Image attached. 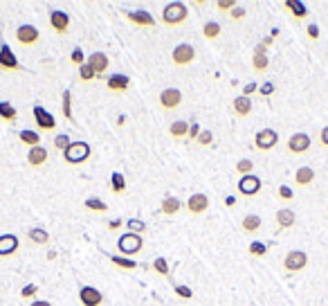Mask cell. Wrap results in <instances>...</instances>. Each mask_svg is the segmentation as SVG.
<instances>
[{
    "instance_id": "obj_1",
    "label": "cell",
    "mask_w": 328,
    "mask_h": 306,
    "mask_svg": "<svg viewBox=\"0 0 328 306\" xmlns=\"http://www.w3.org/2000/svg\"><path fill=\"white\" fill-rule=\"evenodd\" d=\"M189 18V7L185 3H169L162 9V23L164 25H182Z\"/></svg>"
},
{
    "instance_id": "obj_2",
    "label": "cell",
    "mask_w": 328,
    "mask_h": 306,
    "mask_svg": "<svg viewBox=\"0 0 328 306\" xmlns=\"http://www.w3.org/2000/svg\"><path fill=\"white\" fill-rule=\"evenodd\" d=\"M92 155V149H90V144L88 142H72L70 147H67V151L63 153V158H65V162L67 164H83L88 158Z\"/></svg>"
},
{
    "instance_id": "obj_3",
    "label": "cell",
    "mask_w": 328,
    "mask_h": 306,
    "mask_svg": "<svg viewBox=\"0 0 328 306\" xmlns=\"http://www.w3.org/2000/svg\"><path fill=\"white\" fill-rule=\"evenodd\" d=\"M142 246H144V239L139 236V234H133V232H128V234L119 236V241H117V248H119V252H122L124 257L137 255V252L142 250Z\"/></svg>"
},
{
    "instance_id": "obj_4",
    "label": "cell",
    "mask_w": 328,
    "mask_h": 306,
    "mask_svg": "<svg viewBox=\"0 0 328 306\" xmlns=\"http://www.w3.org/2000/svg\"><path fill=\"white\" fill-rule=\"evenodd\" d=\"M306 266H308V255L304 250H293L283 259V268L288 273H301Z\"/></svg>"
},
{
    "instance_id": "obj_5",
    "label": "cell",
    "mask_w": 328,
    "mask_h": 306,
    "mask_svg": "<svg viewBox=\"0 0 328 306\" xmlns=\"http://www.w3.org/2000/svg\"><path fill=\"white\" fill-rule=\"evenodd\" d=\"M158 101L164 111H173V108H178L182 104V92L178 90V88H164V90L160 92Z\"/></svg>"
},
{
    "instance_id": "obj_6",
    "label": "cell",
    "mask_w": 328,
    "mask_h": 306,
    "mask_svg": "<svg viewBox=\"0 0 328 306\" xmlns=\"http://www.w3.org/2000/svg\"><path fill=\"white\" fill-rule=\"evenodd\" d=\"M238 191H241L243 196H247V198L257 196L259 191H261V178H259V176H254V174L241 176V180H238Z\"/></svg>"
},
{
    "instance_id": "obj_7",
    "label": "cell",
    "mask_w": 328,
    "mask_h": 306,
    "mask_svg": "<svg viewBox=\"0 0 328 306\" xmlns=\"http://www.w3.org/2000/svg\"><path fill=\"white\" fill-rule=\"evenodd\" d=\"M277 142H279V135H277V131H272V128H263V131H259L257 135H254V144H257V149H261V151L274 149Z\"/></svg>"
},
{
    "instance_id": "obj_8",
    "label": "cell",
    "mask_w": 328,
    "mask_h": 306,
    "mask_svg": "<svg viewBox=\"0 0 328 306\" xmlns=\"http://www.w3.org/2000/svg\"><path fill=\"white\" fill-rule=\"evenodd\" d=\"M171 59H173L175 65H189L196 61V50L191 48V45L182 43L178 48H173V54H171Z\"/></svg>"
},
{
    "instance_id": "obj_9",
    "label": "cell",
    "mask_w": 328,
    "mask_h": 306,
    "mask_svg": "<svg viewBox=\"0 0 328 306\" xmlns=\"http://www.w3.org/2000/svg\"><path fill=\"white\" fill-rule=\"evenodd\" d=\"M34 122L39 124V128L41 131H54L56 128V119L52 113H48L43 106H34Z\"/></svg>"
},
{
    "instance_id": "obj_10",
    "label": "cell",
    "mask_w": 328,
    "mask_h": 306,
    "mask_svg": "<svg viewBox=\"0 0 328 306\" xmlns=\"http://www.w3.org/2000/svg\"><path fill=\"white\" fill-rule=\"evenodd\" d=\"M310 147H312V142H310L308 133H295V135L288 140V151L290 153H297V155L306 153Z\"/></svg>"
},
{
    "instance_id": "obj_11",
    "label": "cell",
    "mask_w": 328,
    "mask_h": 306,
    "mask_svg": "<svg viewBox=\"0 0 328 306\" xmlns=\"http://www.w3.org/2000/svg\"><path fill=\"white\" fill-rule=\"evenodd\" d=\"M50 27L54 29L56 34H65L67 27H70V16H67L65 12L52 9V12H50Z\"/></svg>"
},
{
    "instance_id": "obj_12",
    "label": "cell",
    "mask_w": 328,
    "mask_h": 306,
    "mask_svg": "<svg viewBox=\"0 0 328 306\" xmlns=\"http://www.w3.org/2000/svg\"><path fill=\"white\" fill-rule=\"evenodd\" d=\"M16 39H18L20 45H34V43H39L41 34L34 25H20L18 32H16Z\"/></svg>"
},
{
    "instance_id": "obj_13",
    "label": "cell",
    "mask_w": 328,
    "mask_h": 306,
    "mask_svg": "<svg viewBox=\"0 0 328 306\" xmlns=\"http://www.w3.org/2000/svg\"><path fill=\"white\" fill-rule=\"evenodd\" d=\"M187 210L191 214H205L209 210V198L205 194H191L189 200H187Z\"/></svg>"
},
{
    "instance_id": "obj_14",
    "label": "cell",
    "mask_w": 328,
    "mask_h": 306,
    "mask_svg": "<svg viewBox=\"0 0 328 306\" xmlns=\"http://www.w3.org/2000/svg\"><path fill=\"white\" fill-rule=\"evenodd\" d=\"M79 299H81L83 306H101L103 295L99 293L97 288H92V286H83L79 290Z\"/></svg>"
},
{
    "instance_id": "obj_15",
    "label": "cell",
    "mask_w": 328,
    "mask_h": 306,
    "mask_svg": "<svg viewBox=\"0 0 328 306\" xmlns=\"http://www.w3.org/2000/svg\"><path fill=\"white\" fill-rule=\"evenodd\" d=\"M18 248H20L18 236H14V234H3V236H0V257L16 255Z\"/></svg>"
},
{
    "instance_id": "obj_16",
    "label": "cell",
    "mask_w": 328,
    "mask_h": 306,
    "mask_svg": "<svg viewBox=\"0 0 328 306\" xmlns=\"http://www.w3.org/2000/svg\"><path fill=\"white\" fill-rule=\"evenodd\" d=\"M86 63H88V65H92V70H95V72H97V77H99V75H103V72L108 70L111 61H108V56L103 54V52H92V54L88 56Z\"/></svg>"
},
{
    "instance_id": "obj_17",
    "label": "cell",
    "mask_w": 328,
    "mask_h": 306,
    "mask_svg": "<svg viewBox=\"0 0 328 306\" xmlns=\"http://www.w3.org/2000/svg\"><path fill=\"white\" fill-rule=\"evenodd\" d=\"M106 86L111 92H126L131 88V79L126 75H111L106 79Z\"/></svg>"
},
{
    "instance_id": "obj_18",
    "label": "cell",
    "mask_w": 328,
    "mask_h": 306,
    "mask_svg": "<svg viewBox=\"0 0 328 306\" xmlns=\"http://www.w3.org/2000/svg\"><path fill=\"white\" fill-rule=\"evenodd\" d=\"M252 65H254V70H257V72H265V70H268V65H270V61H268V48H263V45H257V48H254Z\"/></svg>"
},
{
    "instance_id": "obj_19",
    "label": "cell",
    "mask_w": 328,
    "mask_h": 306,
    "mask_svg": "<svg viewBox=\"0 0 328 306\" xmlns=\"http://www.w3.org/2000/svg\"><path fill=\"white\" fill-rule=\"evenodd\" d=\"M124 16L135 25H142V27H153L155 25L153 16H151L149 12H142V9H137V12H124Z\"/></svg>"
},
{
    "instance_id": "obj_20",
    "label": "cell",
    "mask_w": 328,
    "mask_h": 306,
    "mask_svg": "<svg viewBox=\"0 0 328 306\" xmlns=\"http://www.w3.org/2000/svg\"><path fill=\"white\" fill-rule=\"evenodd\" d=\"M0 65L5 70H18V59L14 56L9 45H0Z\"/></svg>"
},
{
    "instance_id": "obj_21",
    "label": "cell",
    "mask_w": 328,
    "mask_h": 306,
    "mask_svg": "<svg viewBox=\"0 0 328 306\" xmlns=\"http://www.w3.org/2000/svg\"><path fill=\"white\" fill-rule=\"evenodd\" d=\"M180 210H182V200L180 198H175V196H164L162 205H160V212H162V214L175 216Z\"/></svg>"
},
{
    "instance_id": "obj_22",
    "label": "cell",
    "mask_w": 328,
    "mask_h": 306,
    "mask_svg": "<svg viewBox=\"0 0 328 306\" xmlns=\"http://www.w3.org/2000/svg\"><path fill=\"white\" fill-rule=\"evenodd\" d=\"M27 162H29V167H43V164L48 162V151H45L43 147H34V149H29V153H27Z\"/></svg>"
},
{
    "instance_id": "obj_23",
    "label": "cell",
    "mask_w": 328,
    "mask_h": 306,
    "mask_svg": "<svg viewBox=\"0 0 328 306\" xmlns=\"http://www.w3.org/2000/svg\"><path fill=\"white\" fill-rule=\"evenodd\" d=\"M232 111L236 113L238 117H247L249 113H252V99H249V97H236V99H234V104H232Z\"/></svg>"
},
{
    "instance_id": "obj_24",
    "label": "cell",
    "mask_w": 328,
    "mask_h": 306,
    "mask_svg": "<svg viewBox=\"0 0 328 306\" xmlns=\"http://www.w3.org/2000/svg\"><path fill=\"white\" fill-rule=\"evenodd\" d=\"M285 9H290L293 12V16L297 18V20H304L306 16H308V7H306L301 0H285Z\"/></svg>"
},
{
    "instance_id": "obj_25",
    "label": "cell",
    "mask_w": 328,
    "mask_h": 306,
    "mask_svg": "<svg viewBox=\"0 0 328 306\" xmlns=\"http://www.w3.org/2000/svg\"><path fill=\"white\" fill-rule=\"evenodd\" d=\"M315 180V171L310 167H299L295 174V183L299 185V187H308V185Z\"/></svg>"
},
{
    "instance_id": "obj_26",
    "label": "cell",
    "mask_w": 328,
    "mask_h": 306,
    "mask_svg": "<svg viewBox=\"0 0 328 306\" xmlns=\"http://www.w3.org/2000/svg\"><path fill=\"white\" fill-rule=\"evenodd\" d=\"M277 223H279L281 230H290V227H293L295 223H297L295 212L293 210H279L277 212Z\"/></svg>"
},
{
    "instance_id": "obj_27",
    "label": "cell",
    "mask_w": 328,
    "mask_h": 306,
    "mask_svg": "<svg viewBox=\"0 0 328 306\" xmlns=\"http://www.w3.org/2000/svg\"><path fill=\"white\" fill-rule=\"evenodd\" d=\"M261 225H263V221H261V216H257V214H247L245 219H243V223H241V227L247 232V234L259 232L261 230Z\"/></svg>"
},
{
    "instance_id": "obj_28",
    "label": "cell",
    "mask_w": 328,
    "mask_h": 306,
    "mask_svg": "<svg viewBox=\"0 0 328 306\" xmlns=\"http://www.w3.org/2000/svg\"><path fill=\"white\" fill-rule=\"evenodd\" d=\"M169 133H171V138H175V140L187 138L189 135V124H187L185 119H175V122L169 126Z\"/></svg>"
},
{
    "instance_id": "obj_29",
    "label": "cell",
    "mask_w": 328,
    "mask_h": 306,
    "mask_svg": "<svg viewBox=\"0 0 328 306\" xmlns=\"http://www.w3.org/2000/svg\"><path fill=\"white\" fill-rule=\"evenodd\" d=\"M18 138H20V142L27 144L29 149L41 147V135H39L36 131H29V128H25V131H20V133H18Z\"/></svg>"
},
{
    "instance_id": "obj_30",
    "label": "cell",
    "mask_w": 328,
    "mask_h": 306,
    "mask_svg": "<svg viewBox=\"0 0 328 306\" xmlns=\"http://www.w3.org/2000/svg\"><path fill=\"white\" fill-rule=\"evenodd\" d=\"M27 236L32 243H36V246H48V241H50V234L43 230V227H32Z\"/></svg>"
},
{
    "instance_id": "obj_31",
    "label": "cell",
    "mask_w": 328,
    "mask_h": 306,
    "mask_svg": "<svg viewBox=\"0 0 328 306\" xmlns=\"http://www.w3.org/2000/svg\"><path fill=\"white\" fill-rule=\"evenodd\" d=\"M221 25L216 23V20H209V23H205V27H202V34H205L207 41H216L218 36H221Z\"/></svg>"
},
{
    "instance_id": "obj_32",
    "label": "cell",
    "mask_w": 328,
    "mask_h": 306,
    "mask_svg": "<svg viewBox=\"0 0 328 306\" xmlns=\"http://www.w3.org/2000/svg\"><path fill=\"white\" fill-rule=\"evenodd\" d=\"M0 117H3L5 122H14V119L18 117V111L9 101H0Z\"/></svg>"
},
{
    "instance_id": "obj_33",
    "label": "cell",
    "mask_w": 328,
    "mask_h": 306,
    "mask_svg": "<svg viewBox=\"0 0 328 306\" xmlns=\"http://www.w3.org/2000/svg\"><path fill=\"white\" fill-rule=\"evenodd\" d=\"M111 189L113 194H124L126 191V180L122 174H111Z\"/></svg>"
},
{
    "instance_id": "obj_34",
    "label": "cell",
    "mask_w": 328,
    "mask_h": 306,
    "mask_svg": "<svg viewBox=\"0 0 328 306\" xmlns=\"http://www.w3.org/2000/svg\"><path fill=\"white\" fill-rule=\"evenodd\" d=\"M86 210H90V212H97V214H103V212L108 210V205L103 203V200H99V198H86Z\"/></svg>"
},
{
    "instance_id": "obj_35",
    "label": "cell",
    "mask_w": 328,
    "mask_h": 306,
    "mask_svg": "<svg viewBox=\"0 0 328 306\" xmlns=\"http://www.w3.org/2000/svg\"><path fill=\"white\" fill-rule=\"evenodd\" d=\"M111 263H115L117 268H124V270H135L137 268V263L131 261L128 257H111Z\"/></svg>"
},
{
    "instance_id": "obj_36",
    "label": "cell",
    "mask_w": 328,
    "mask_h": 306,
    "mask_svg": "<svg viewBox=\"0 0 328 306\" xmlns=\"http://www.w3.org/2000/svg\"><path fill=\"white\" fill-rule=\"evenodd\" d=\"M236 174H243V176L254 174V162H252V160H247V158L238 160V162H236Z\"/></svg>"
},
{
    "instance_id": "obj_37",
    "label": "cell",
    "mask_w": 328,
    "mask_h": 306,
    "mask_svg": "<svg viewBox=\"0 0 328 306\" xmlns=\"http://www.w3.org/2000/svg\"><path fill=\"white\" fill-rule=\"evenodd\" d=\"M72 144V140H70V135H65V133H61V135H56L54 138V149L56 151H67V147Z\"/></svg>"
},
{
    "instance_id": "obj_38",
    "label": "cell",
    "mask_w": 328,
    "mask_h": 306,
    "mask_svg": "<svg viewBox=\"0 0 328 306\" xmlns=\"http://www.w3.org/2000/svg\"><path fill=\"white\" fill-rule=\"evenodd\" d=\"M63 115H65V119H75L72 117V92L70 90H63Z\"/></svg>"
},
{
    "instance_id": "obj_39",
    "label": "cell",
    "mask_w": 328,
    "mask_h": 306,
    "mask_svg": "<svg viewBox=\"0 0 328 306\" xmlns=\"http://www.w3.org/2000/svg\"><path fill=\"white\" fill-rule=\"evenodd\" d=\"M265 252H268V246L261 241H254V243H249V255L252 257H265Z\"/></svg>"
},
{
    "instance_id": "obj_40",
    "label": "cell",
    "mask_w": 328,
    "mask_h": 306,
    "mask_svg": "<svg viewBox=\"0 0 328 306\" xmlns=\"http://www.w3.org/2000/svg\"><path fill=\"white\" fill-rule=\"evenodd\" d=\"M79 77H81V81H92V79H97V72L92 70V65L83 63L79 68Z\"/></svg>"
},
{
    "instance_id": "obj_41",
    "label": "cell",
    "mask_w": 328,
    "mask_h": 306,
    "mask_svg": "<svg viewBox=\"0 0 328 306\" xmlns=\"http://www.w3.org/2000/svg\"><path fill=\"white\" fill-rule=\"evenodd\" d=\"M153 268H155V273H158V275H164V277L169 275V261H166L164 257H158V259H155V261H153Z\"/></svg>"
},
{
    "instance_id": "obj_42",
    "label": "cell",
    "mask_w": 328,
    "mask_h": 306,
    "mask_svg": "<svg viewBox=\"0 0 328 306\" xmlns=\"http://www.w3.org/2000/svg\"><path fill=\"white\" fill-rule=\"evenodd\" d=\"M126 227H128V230H133V234H139V232L147 230V223H142V221H137V219H128Z\"/></svg>"
},
{
    "instance_id": "obj_43",
    "label": "cell",
    "mask_w": 328,
    "mask_h": 306,
    "mask_svg": "<svg viewBox=\"0 0 328 306\" xmlns=\"http://www.w3.org/2000/svg\"><path fill=\"white\" fill-rule=\"evenodd\" d=\"M213 142V133L211 131H200V135H198V144L200 147H209Z\"/></svg>"
},
{
    "instance_id": "obj_44",
    "label": "cell",
    "mask_w": 328,
    "mask_h": 306,
    "mask_svg": "<svg viewBox=\"0 0 328 306\" xmlns=\"http://www.w3.org/2000/svg\"><path fill=\"white\" fill-rule=\"evenodd\" d=\"M70 61H72V63H75V65H79V68H81V65L86 63V59H83V52H81L79 48H77V50H72Z\"/></svg>"
},
{
    "instance_id": "obj_45",
    "label": "cell",
    "mask_w": 328,
    "mask_h": 306,
    "mask_svg": "<svg viewBox=\"0 0 328 306\" xmlns=\"http://www.w3.org/2000/svg\"><path fill=\"white\" fill-rule=\"evenodd\" d=\"M175 295L182 299H191L194 297V290H191L189 286H175Z\"/></svg>"
},
{
    "instance_id": "obj_46",
    "label": "cell",
    "mask_w": 328,
    "mask_h": 306,
    "mask_svg": "<svg viewBox=\"0 0 328 306\" xmlns=\"http://www.w3.org/2000/svg\"><path fill=\"white\" fill-rule=\"evenodd\" d=\"M293 196H295V191L288 187V185H281L279 187V198L281 200H293Z\"/></svg>"
},
{
    "instance_id": "obj_47",
    "label": "cell",
    "mask_w": 328,
    "mask_h": 306,
    "mask_svg": "<svg viewBox=\"0 0 328 306\" xmlns=\"http://www.w3.org/2000/svg\"><path fill=\"white\" fill-rule=\"evenodd\" d=\"M36 293H39V288H36L34 284H27V286L20 290V297H23V299H29V297H34Z\"/></svg>"
},
{
    "instance_id": "obj_48",
    "label": "cell",
    "mask_w": 328,
    "mask_h": 306,
    "mask_svg": "<svg viewBox=\"0 0 328 306\" xmlns=\"http://www.w3.org/2000/svg\"><path fill=\"white\" fill-rule=\"evenodd\" d=\"M234 7H236V3H234V0H218V3H216V9H221V12H232Z\"/></svg>"
},
{
    "instance_id": "obj_49",
    "label": "cell",
    "mask_w": 328,
    "mask_h": 306,
    "mask_svg": "<svg viewBox=\"0 0 328 306\" xmlns=\"http://www.w3.org/2000/svg\"><path fill=\"white\" fill-rule=\"evenodd\" d=\"M245 9H243V7H234L232 9V12H230V18L232 20H243V18H245Z\"/></svg>"
},
{
    "instance_id": "obj_50",
    "label": "cell",
    "mask_w": 328,
    "mask_h": 306,
    "mask_svg": "<svg viewBox=\"0 0 328 306\" xmlns=\"http://www.w3.org/2000/svg\"><path fill=\"white\" fill-rule=\"evenodd\" d=\"M198 135H200V126H198V124H189V135H187V138L198 140Z\"/></svg>"
},
{
    "instance_id": "obj_51",
    "label": "cell",
    "mask_w": 328,
    "mask_h": 306,
    "mask_svg": "<svg viewBox=\"0 0 328 306\" xmlns=\"http://www.w3.org/2000/svg\"><path fill=\"white\" fill-rule=\"evenodd\" d=\"M308 36L312 41H317L319 39V27H317V25H308Z\"/></svg>"
},
{
    "instance_id": "obj_52",
    "label": "cell",
    "mask_w": 328,
    "mask_h": 306,
    "mask_svg": "<svg viewBox=\"0 0 328 306\" xmlns=\"http://www.w3.org/2000/svg\"><path fill=\"white\" fill-rule=\"evenodd\" d=\"M257 90H259V86H257V84H247L245 88H243V97H249L252 92H257Z\"/></svg>"
},
{
    "instance_id": "obj_53",
    "label": "cell",
    "mask_w": 328,
    "mask_h": 306,
    "mask_svg": "<svg viewBox=\"0 0 328 306\" xmlns=\"http://www.w3.org/2000/svg\"><path fill=\"white\" fill-rule=\"evenodd\" d=\"M319 140H321V144L328 149V126L321 128V133H319Z\"/></svg>"
},
{
    "instance_id": "obj_54",
    "label": "cell",
    "mask_w": 328,
    "mask_h": 306,
    "mask_svg": "<svg viewBox=\"0 0 328 306\" xmlns=\"http://www.w3.org/2000/svg\"><path fill=\"white\" fill-rule=\"evenodd\" d=\"M272 92H274V84H265V86H261V95L268 97V95H272Z\"/></svg>"
},
{
    "instance_id": "obj_55",
    "label": "cell",
    "mask_w": 328,
    "mask_h": 306,
    "mask_svg": "<svg viewBox=\"0 0 328 306\" xmlns=\"http://www.w3.org/2000/svg\"><path fill=\"white\" fill-rule=\"evenodd\" d=\"M29 306H52V304L48 302V299H34V302L29 304Z\"/></svg>"
},
{
    "instance_id": "obj_56",
    "label": "cell",
    "mask_w": 328,
    "mask_h": 306,
    "mask_svg": "<svg viewBox=\"0 0 328 306\" xmlns=\"http://www.w3.org/2000/svg\"><path fill=\"white\" fill-rule=\"evenodd\" d=\"M122 223H124L122 219H115V221H111V223H108V227H111V230H117V227L122 225Z\"/></svg>"
},
{
    "instance_id": "obj_57",
    "label": "cell",
    "mask_w": 328,
    "mask_h": 306,
    "mask_svg": "<svg viewBox=\"0 0 328 306\" xmlns=\"http://www.w3.org/2000/svg\"><path fill=\"white\" fill-rule=\"evenodd\" d=\"M272 43H274V39H272V36H265L261 45H263V48H270V45H272Z\"/></svg>"
},
{
    "instance_id": "obj_58",
    "label": "cell",
    "mask_w": 328,
    "mask_h": 306,
    "mask_svg": "<svg viewBox=\"0 0 328 306\" xmlns=\"http://www.w3.org/2000/svg\"><path fill=\"white\" fill-rule=\"evenodd\" d=\"M207 5V0H194V7H198V9H202Z\"/></svg>"
}]
</instances>
